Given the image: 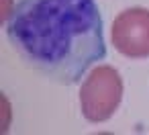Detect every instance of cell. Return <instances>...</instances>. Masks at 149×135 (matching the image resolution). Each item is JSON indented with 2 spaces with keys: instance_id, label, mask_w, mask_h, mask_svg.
<instances>
[{
  "instance_id": "obj_1",
  "label": "cell",
  "mask_w": 149,
  "mask_h": 135,
  "mask_svg": "<svg viewBox=\"0 0 149 135\" xmlns=\"http://www.w3.org/2000/svg\"><path fill=\"white\" fill-rule=\"evenodd\" d=\"M6 35L27 66L63 86L80 82L106 55L94 0H19Z\"/></svg>"
},
{
  "instance_id": "obj_2",
  "label": "cell",
  "mask_w": 149,
  "mask_h": 135,
  "mask_svg": "<svg viewBox=\"0 0 149 135\" xmlns=\"http://www.w3.org/2000/svg\"><path fill=\"white\" fill-rule=\"evenodd\" d=\"M123 78L112 66H96L80 86V106L88 123H104L123 100Z\"/></svg>"
},
{
  "instance_id": "obj_3",
  "label": "cell",
  "mask_w": 149,
  "mask_h": 135,
  "mask_svg": "<svg viewBox=\"0 0 149 135\" xmlns=\"http://www.w3.org/2000/svg\"><path fill=\"white\" fill-rule=\"evenodd\" d=\"M110 41L129 59L149 57V8L133 6L118 13L112 21Z\"/></svg>"
}]
</instances>
